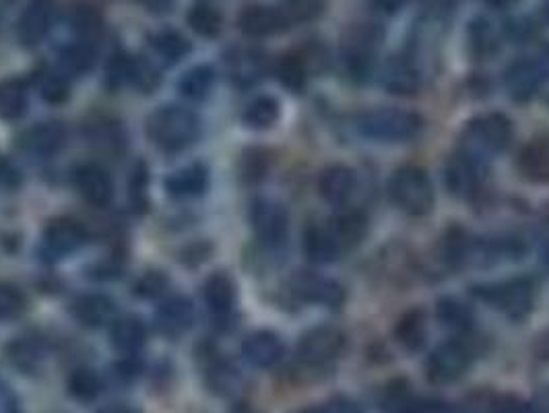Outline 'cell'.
I'll use <instances>...</instances> for the list:
<instances>
[{
  "mask_svg": "<svg viewBox=\"0 0 549 413\" xmlns=\"http://www.w3.org/2000/svg\"><path fill=\"white\" fill-rule=\"evenodd\" d=\"M426 335V314L422 310L405 312L395 327V339L401 347L407 349V352H417V349L426 343Z\"/></svg>",
  "mask_w": 549,
  "mask_h": 413,
  "instance_id": "31",
  "label": "cell"
},
{
  "mask_svg": "<svg viewBox=\"0 0 549 413\" xmlns=\"http://www.w3.org/2000/svg\"><path fill=\"white\" fill-rule=\"evenodd\" d=\"M238 27L244 36L261 40L275 34H281L289 27V19L283 9L269 5H250L238 17Z\"/></svg>",
  "mask_w": 549,
  "mask_h": 413,
  "instance_id": "10",
  "label": "cell"
},
{
  "mask_svg": "<svg viewBox=\"0 0 549 413\" xmlns=\"http://www.w3.org/2000/svg\"><path fill=\"white\" fill-rule=\"evenodd\" d=\"M539 65L543 67V73H545V77L549 75V48H545V52H543V58H541V62H539Z\"/></svg>",
  "mask_w": 549,
  "mask_h": 413,
  "instance_id": "60",
  "label": "cell"
},
{
  "mask_svg": "<svg viewBox=\"0 0 549 413\" xmlns=\"http://www.w3.org/2000/svg\"><path fill=\"white\" fill-rule=\"evenodd\" d=\"M355 186H358V178H355V172L347 166H331L322 170L318 178L320 195L331 205H345L355 193Z\"/></svg>",
  "mask_w": 549,
  "mask_h": 413,
  "instance_id": "21",
  "label": "cell"
},
{
  "mask_svg": "<svg viewBox=\"0 0 549 413\" xmlns=\"http://www.w3.org/2000/svg\"><path fill=\"white\" fill-rule=\"evenodd\" d=\"M104 383L100 374L91 368H79L69 378V393L83 403H91L102 395Z\"/></svg>",
  "mask_w": 549,
  "mask_h": 413,
  "instance_id": "38",
  "label": "cell"
},
{
  "mask_svg": "<svg viewBox=\"0 0 549 413\" xmlns=\"http://www.w3.org/2000/svg\"><path fill=\"white\" fill-rule=\"evenodd\" d=\"M67 145V126L58 120L40 122L23 135V147L38 155H54Z\"/></svg>",
  "mask_w": 549,
  "mask_h": 413,
  "instance_id": "23",
  "label": "cell"
},
{
  "mask_svg": "<svg viewBox=\"0 0 549 413\" xmlns=\"http://www.w3.org/2000/svg\"><path fill=\"white\" fill-rule=\"evenodd\" d=\"M329 407H331L333 413H362V409H360L358 405H355V403L349 401V399H343V397L335 399Z\"/></svg>",
  "mask_w": 549,
  "mask_h": 413,
  "instance_id": "54",
  "label": "cell"
},
{
  "mask_svg": "<svg viewBox=\"0 0 549 413\" xmlns=\"http://www.w3.org/2000/svg\"><path fill=\"white\" fill-rule=\"evenodd\" d=\"M29 100L27 85L21 79H9L0 83V116L7 120L21 118Z\"/></svg>",
  "mask_w": 549,
  "mask_h": 413,
  "instance_id": "33",
  "label": "cell"
},
{
  "mask_svg": "<svg viewBox=\"0 0 549 413\" xmlns=\"http://www.w3.org/2000/svg\"><path fill=\"white\" fill-rule=\"evenodd\" d=\"M438 319L450 331H469L473 323L471 310L455 298H444L438 302Z\"/></svg>",
  "mask_w": 549,
  "mask_h": 413,
  "instance_id": "41",
  "label": "cell"
},
{
  "mask_svg": "<svg viewBox=\"0 0 549 413\" xmlns=\"http://www.w3.org/2000/svg\"><path fill=\"white\" fill-rule=\"evenodd\" d=\"M250 221L258 240L269 246H277L287 238V230H289L287 211L283 205L271 199H258L252 203Z\"/></svg>",
  "mask_w": 549,
  "mask_h": 413,
  "instance_id": "9",
  "label": "cell"
},
{
  "mask_svg": "<svg viewBox=\"0 0 549 413\" xmlns=\"http://www.w3.org/2000/svg\"><path fill=\"white\" fill-rule=\"evenodd\" d=\"M331 224H333L331 232L339 240L341 248H351L355 244H360L366 238V232H368V219L360 211L339 213L331 221Z\"/></svg>",
  "mask_w": 549,
  "mask_h": 413,
  "instance_id": "32",
  "label": "cell"
},
{
  "mask_svg": "<svg viewBox=\"0 0 549 413\" xmlns=\"http://www.w3.org/2000/svg\"><path fill=\"white\" fill-rule=\"evenodd\" d=\"M409 413H463V409L444 401H413Z\"/></svg>",
  "mask_w": 549,
  "mask_h": 413,
  "instance_id": "52",
  "label": "cell"
},
{
  "mask_svg": "<svg viewBox=\"0 0 549 413\" xmlns=\"http://www.w3.org/2000/svg\"><path fill=\"white\" fill-rule=\"evenodd\" d=\"M545 79L543 67L537 60H516L506 71V89L510 98L516 102H529L533 100L537 91L541 89Z\"/></svg>",
  "mask_w": 549,
  "mask_h": 413,
  "instance_id": "11",
  "label": "cell"
},
{
  "mask_svg": "<svg viewBox=\"0 0 549 413\" xmlns=\"http://www.w3.org/2000/svg\"><path fill=\"white\" fill-rule=\"evenodd\" d=\"M73 25L77 31V40H85L95 44L102 36V17L98 11H93L91 7H81L77 9L73 17Z\"/></svg>",
  "mask_w": 549,
  "mask_h": 413,
  "instance_id": "44",
  "label": "cell"
},
{
  "mask_svg": "<svg viewBox=\"0 0 549 413\" xmlns=\"http://www.w3.org/2000/svg\"><path fill=\"white\" fill-rule=\"evenodd\" d=\"M209 380H211V387L219 393H230L234 391L236 387V380H238V374L232 366H228L225 362H215L211 368H209Z\"/></svg>",
  "mask_w": 549,
  "mask_h": 413,
  "instance_id": "48",
  "label": "cell"
},
{
  "mask_svg": "<svg viewBox=\"0 0 549 413\" xmlns=\"http://www.w3.org/2000/svg\"><path fill=\"white\" fill-rule=\"evenodd\" d=\"M543 19L549 23V0H545L543 3Z\"/></svg>",
  "mask_w": 549,
  "mask_h": 413,
  "instance_id": "62",
  "label": "cell"
},
{
  "mask_svg": "<svg viewBox=\"0 0 549 413\" xmlns=\"http://www.w3.org/2000/svg\"><path fill=\"white\" fill-rule=\"evenodd\" d=\"M475 296L492 308L512 316V319H523L535 304V281L529 277H519L481 285V288H475Z\"/></svg>",
  "mask_w": 549,
  "mask_h": 413,
  "instance_id": "4",
  "label": "cell"
},
{
  "mask_svg": "<svg viewBox=\"0 0 549 413\" xmlns=\"http://www.w3.org/2000/svg\"><path fill=\"white\" fill-rule=\"evenodd\" d=\"M75 188L93 207H108L114 199L110 174L98 164H83L75 170Z\"/></svg>",
  "mask_w": 549,
  "mask_h": 413,
  "instance_id": "12",
  "label": "cell"
},
{
  "mask_svg": "<svg viewBox=\"0 0 549 413\" xmlns=\"http://www.w3.org/2000/svg\"><path fill=\"white\" fill-rule=\"evenodd\" d=\"M389 193L393 203L413 217L428 215L434 207V186L422 168L407 166L397 170L391 178Z\"/></svg>",
  "mask_w": 549,
  "mask_h": 413,
  "instance_id": "3",
  "label": "cell"
},
{
  "mask_svg": "<svg viewBox=\"0 0 549 413\" xmlns=\"http://www.w3.org/2000/svg\"><path fill=\"white\" fill-rule=\"evenodd\" d=\"M98 413H139V411L133 409V407H128V405H122V403H114V405L102 407Z\"/></svg>",
  "mask_w": 549,
  "mask_h": 413,
  "instance_id": "57",
  "label": "cell"
},
{
  "mask_svg": "<svg viewBox=\"0 0 549 413\" xmlns=\"http://www.w3.org/2000/svg\"><path fill=\"white\" fill-rule=\"evenodd\" d=\"M512 141V122L504 114L481 116L465 129V153L475 160L481 155L504 151Z\"/></svg>",
  "mask_w": 549,
  "mask_h": 413,
  "instance_id": "6",
  "label": "cell"
},
{
  "mask_svg": "<svg viewBox=\"0 0 549 413\" xmlns=\"http://www.w3.org/2000/svg\"><path fill=\"white\" fill-rule=\"evenodd\" d=\"M174 0H143V5L153 11V13H164V11H170Z\"/></svg>",
  "mask_w": 549,
  "mask_h": 413,
  "instance_id": "56",
  "label": "cell"
},
{
  "mask_svg": "<svg viewBox=\"0 0 549 413\" xmlns=\"http://www.w3.org/2000/svg\"><path fill=\"white\" fill-rule=\"evenodd\" d=\"M205 302L217 316L230 314L236 304V285L232 277L225 273H213L205 281Z\"/></svg>",
  "mask_w": 549,
  "mask_h": 413,
  "instance_id": "30",
  "label": "cell"
},
{
  "mask_svg": "<svg viewBox=\"0 0 549 413\" xmlns=\"http://www.w3.org/2000/svg\"><path fill=\"white\" fill-rule=\"evenodd\" d=\"M116 304L104 294H85L73 302L75 319L89 329H98L112 323Z\"/></svg>",
  "mask_w": 549,
  "mask_h": 413,
  "instance_id": "24",
  "label": "cell"
},
{
  "mask_svg": "<svg viewBox=\"0 0 549 413\" xmlns=\"http://www.w3.org/2000/svg\"><path fill=\"white\" fill-rule=\"evenodd\" d=\"M234 413H261V411L254 409V407H250V405H240V407L234 409Z\"/></svg>",
  "mask_w": 549,
  "mask_h": 413,
  "instance_id": "61",
  "label": "cell"
},
{
  "mask_svg": "<svg viewBox=\"0 0 549 413\" xmlns=\"http://www.w3.org/2000/svg\"><path fill=\"white\" fill-rule=\"evenodd\" d=\"M151 48L159 58H164L172 65V62H178L184 56H188L190 42L182 34H178V31L166 29V31H159V34L151 38Z\"/></svg>",
  "mask_w": 549,
  "mask_h": 413,
  "instance_id": "35",
  "label": "cell"
},
{
  "mask_svg": "<svg viewBox=\"0 0 549 413\" xmlns=\"http://www.w3.org/2000/svg\"><path fill=\"white\" fill-rule=\"evenodd\" d=\"M209 186V174L201 164L186 166L178 172H174L166 180L168 193L176 199H192L203 195Z\"/></svg>",
  "mask_w": 549,
  "mask_h": 413,
  "instance_id": "26",
  "label": "cell"
},
{
  "mask_svg": "<svg viewBox=\"0 0 549 413\" xmlns=\"http://www.w3.org/2000/svg\"><path fill=\"white\" fill-rule=\"evenodd\" d=\"M469 42L475 56H492L498 50V38L488 19H475L469 27Z\"/></svg>",
  "mask_w": 549,
  "mask_h": 413,
  "instance_id": "42",
  "label": "cell"
},
{
  "mask_svg": "<svg viewBox=\"0 0 549 413\" xmlns=\"http://www.w3.org/2000/svg\"><path fill=\"white\" fill-rule=\"evenodd\" d=\"M469 368H471V352L469 347L461 341H446L438 345L426 364L428 378L434 385L455 383V380L467 374Z\"/></svg>",
  "mask_w": 549,
  "mask_h": 413,
  "instance_id": "7",
  "label": "cell"
},
{
  "mask_svg": "<svg viewBox=\"0 0 549 413\" xmlns=\"http://www.w3.org/2000/svg\"><path fill=\"white\" fill-rule=\"evenodd\" d=\"M159 83V75L155 71V67L147 60H139L135 58V67H133V85H137L143 91H151L155 89Z\"/></svg>",
  "mask_w": 549,
  "mask_h": 413,
  "instance_id": "49",
  "label": "cell"
},
{
  "mask_svg": "<svg viewBox=\"0 0 549 413\" xmlns=\"http://www.w3.org/2000/svg\"><path fill=\"white\" fill-rule=\"evenodd\" d=\"M422 126V116L403 108H378L362 114L358 120V129L364 137L386 143L409 141L419 135Z\"/></svg>",
  "mask_w": 549,
  "mask_h": 413,
  "instance_id": "2",
  "label": "cell"
},
{
  "mask_svg": "<svg viewBox=\"0 0 549 413\" xmlns=\"http://www.w3.org/2000/svg\"><path fill=\"white\" fill-rule=\"evenodd\" d=\"M519 172L535 184L549 182V139H535L519 153Z\"/></svg>",
  "mask_w": 549,
  "mask_h": 413,
  "instance_id": "25",
  "label": "cell"
},
{
  "mask_svg": "<svg viewBox=\"0 0 549 413\" xmlns=\"http://www.w3.org/2000/svg\"><path fill=\"white\" fill-rule=\"evenodd\" d=\"M36 85L48 104H62L69 100V81L54 69H42L36 73Z\"/></svg>",
  "mask_w": 549,
  "mask_h": 413,
  "instance_id": "40",
  "label": "cell"
},
{
  "mask_svg": "<svg viewBox=\"0 0 549 413\" xmlns=\"http://www.w3.org/2000/svg\"><path fill=\"white\" fill-rule=\"evenodd\" d=\"M87 240V230L77 219L71 217H56L44 230V246L48 252L62 257L81 248Z\"/></svg>",
  "mask_w": 549,
  "mask_h": 413,
  "instance_id": "13",
  "label": "cell"
},
{
  "mask_svg": "<svg viewBox=\"0 0 549 413\" xmlns=\"http://www.w3.org/2000/svg\"><path fill=\"white\" fill-rule=\"evenodd\" d=\"M279 120V104L275 98H269V95H261L248 104L244 112V122L250 126V129L263 131L271 129V126Z\"/></svg>",
  "mask_w": 549,
  "mask_h": 413,
  "instance_id": "37",
  "label": "cell"
},
{
  "mask_svg": "<svg viewBox=\"0 0 549 413\" xmlns=\"http://www.w3.org/2000/svg\"><path fill=\"white\" fill-rule=\"evenodd\" d=\"M242 356L256 368H273L283 358V343L271 331H258L244 341Z\"/></svg>",
  "mask_w": 549,
  "mask_h": 413,
  "instance_id": "22",
  "label": "cell"
},
{
  "mask_svg": "<svg viewBox=\"0 0 549 413\" xmlns=\"http://www.w3.org/2000/svg\"><path fill=\"white\" fill-rule=\"evenodd\" d=\"M215 85V71L209 65H199L184 73V77L178 83V89L182 91L184 98L188 100H205Z\"/></svg>",
  "mask_w": 549,
  "mask_h": 413,
  "instance_id": "34",
  "label": "cell"
},
{
  "mask_svg": "<svg viewBox=\"0 0 549 413\" xmlns=\"http://www.w3.org/2000/svg\"><path fill=\"white\" fill-rule=\"evenodd\" d=\"M327 11V0H285L283 13L289 23H312Z\"/></svg>",
  "mask_w": 549,
  "mask_h": 413,
  "instance_id": "43",
  "label": "cell"
},
{
  "mask_svg": "<svg viewBox=\"0 0 549 413\" xmlns=\"http://www.w3.org/2000/svg\"><path fill=\"white\" fill-rule=\"evenodd\" d=\"M21 184V172L17 166L0 155V190H15Z\"/></svg>",
  "mask_w": 549,
  "mask_h": 413,
  "instance_id": "51",
  "label": "cell"
},
{
  "mask_svg": "<svg viewBox=\"0 0 549 413\" xmlns=\"http://www.w3.org/2000/svg\"><path fill=\"white\" fill-rule=\"evenodd\" d=\"M345 347V335L335 327H316L308 331L300 345L298 358L310 368H322L335 362Z\"/></svg>",
  "mask_w": 549,
  "mask_h": 413,
  "instance_id": "8",
  "label": "cell"
},
{
  "mask_svg": "<svg viewBox=\"0 0 549 413\" xmlns=\"http://www.w3.org/2000/svg\"><path fill=\"white\" fill-rule=\"evenodd\" d=\"M5 358L19 372L34 374L44 366L48 358V349L36 337H17L7 343Z\"/></svg>",
  "mask_w": 549,
  "mask_h": 413,
  "instance_id": "17",
  "label": "cell"
},
{
  "mask_svg": "<svg viewBox=\"0 0 549 413\" xmlns=\"http://www.w3.org/2000/svg\"><path fill=\"white\" fill-rule=\"evenodd\" d=\"M486 3L494 9H510V7H514L516 3H519V0H486Z\"/></svg>",
  "mask_w": 549,
  "mask_h": 413,
  "instance_id": "58",
  "label": "cell"
},
{
  "mask_svg": "<svg viewBox=\"0 0 549 413\" xmlns=\"http://www.w3.org/2000/svg\"><path fill=\"white\" fill-rule=\"evenodd\" d=\"M25 310V296L11 283L0 281V321L17 319Z\"/></svg>",
  "mask_w": 549,
  "mask_h": 413,
  "instance_id": "46",
  "label": "cell"
},
{
  "mask_svg": "<svg viewBox=\"0 0 549 413\" xmlns=\"http://www.w3.org/2000/svg\"><path fill=\"white\" fill-rule=\"evenodd\" d=\"M446 188L457 197H469L475 193L479 184V166L477 160L469 153L452 155L444 168Z\"/></svg>",
  "mask_w": 549,
  "mask_h": 413,
  "instance_id": "15",
  "label": "cell"
},
{
  "mask_svg": "<svg viewBox=\"0 0 549 413\" xmlns=\"http://www.w3.org/2000/svg\"><path fill=\"white\" fill-rule=\"evenodd\" d=\"M304 250L306 257L316 263V265H329L333 261L339 259L341 254V244L335 238V234L331 232V228H318L312 226L306 230L304 236Z\"/></svg>",
  "mask_w": 549,
  "mask_h": 413,
  "instance_id": "27",
  "label": "cell"
},
{
  "mask_svg": "<svg viewBox=\"0 0 549 413\" xmlns=\"http://www.w3.org/2000/svg\"><path fill=\"white\" fill-rule=\"evenodd\" d=\"M275 73H277V79L279 83L294 91V93H300L306 83H308V77H310V67H308V60L304 56L302 50H296V52H287L283 54L279 60H277V67H275Z\"/></svg>",
  "mask_w": 549,
  "mask_h": 413,
  "instance_id": "29",
  "label": "cell"
},
{
  "mask_svg": "<svg viewBox=\"0 0 549 413\" xmlns=\"http://www.w3.org/2000/svg\"><path fill=\"white\" fill-rule=\"evenodd\" d=\"M380 83L393 95H413L419 89V73L409 58L393 56L384 62Z\"/></svg>",
  "mask_w": 549,
  "mask_h": 413,
  "instance_id": "20",
  "label": "cell"
},
{
  "mask_svg": "<svg viewBox=\"0 0 549 413\" xmlns=\"http://www.w3.org/2000/svg\"><path fill=\"white\" fill-rule=\"evenodd\" d=\"M382 29L376 23H355L343 40V58L351 77H370Z\"/></svg>",
  "mask_w": 549,
  "mask_h": 413,
  "instance_id": "5",
  "label": "cell"
},
{
  "mask_svg": "<svg viewBox=\"0 0 549 413\" xmlns=\"http://www.w3.org/2000/svg\"><path fill=\"white\" fill-rule=\"evenodd\" d=\"M494 413H537V409L519 397L504 395L494 399Z\"/></svg>",
  "mask_w": 549,
  "mask_h": 413,
  "instance_id": "50",
  "label": "cell"
},
{
  "mask_svg": "<svg viewBox=\"0 0 549 413\" xmlns=\"http://www.w3.org/2000/svg\"><path fill=\"white\" fill-rule=\"evenodd\" d=\"M195 321V308H192L190 300L176 296L166 300L155 312V323L159 333H164L168 337H178L186 333Z\"/></svg>",
  "mask_w": 549,
  "mask_h": 413,
  "instance_id": "19",
  "label": "cell"
},
{
  "mask_svg": "<svg viewBox=\"0 0 549 413\" xmlns=\"http://www.w3.org/2000/svg\"><path fill=\"white\" fill-rule=\"evenodd\" d=\"M95 54H98V46L85 42V40H75L67 48L62 50L60 58L62 65L71 73H87L95 65Z\"/></svg>",
  "mask_w": 549,
  "mask_h": 413,
  "instance_id": "39",
  "label": "cell"
},
{
  "mask_svg": "<svg viewBox=\"0 0 549 413\" xmlns=\"http://www.w3.org/2000/svg\"><path fill=\"white\" fill-rule=\"evenodd\" d=\"M0 413H19V399L3 380H0Z\"/></svg>",
  "mask_w": 549,
  "mask_h": 413,
  "instance_id": "53",
  "label": "cell"
},
{
  "mask_svg": "<svg viewBox=\"0 0 549 413\" xmlns=\"http://www.w3.org/2000/svg\"><path fill=\"white\" fill-rule=\"evenodd\" d=\"M230 77L240 87H250L267 73V56L256 48H236L228 58Z\"/></svg>",
  "mask_w": 549,
  "mask_h": 413,
  "instance_id": "16",
  "label": "cell"
},
{
  "mask_svg": "<svg viewBox=\"0 0 549 413\" xmlns=\"http://www.w3.org/2000/svg\"><path fill=\"white\" fill-rule=\"evenodd\" d=\"M201 122L197 114L182 106H161L147 120L149 139L164 151H180L197 141Z\"/></svg>",
  "mask_w": 549,
  "mask_h": 413,
  "instance_id": "1",
  "label": "cell"
},
{
  "mask_svg": "<svg viewBox=\"0 0 549 413\" xmlns=\"http://www.w3.org/2000/svg\"><path fill=\"white\" fill-rule=\"evenodd\" d=\"M54 0H29L19 19V40L23 46H38L50 31Z\"/></svg>",
  "mask_w": 549,
  "mask_h": 413,
  "instance_id": "14",
  "label": "cell"
},
{
  "mask_svg": "<svg viewBox=\"0 0 549 413\" xmlns=\"http://www.w3.org/2000/svg\"><path fill=\"white\" fill-rule=\"evenodd\" d=\"M300 413H333V411H331V407H329V405H327V407H320V405H316V407L302 409Z\"/></svg>",
  "mask_w": 549,
  "mask_h": 413,
  "instance_id": "59",
  "label": "cell"
},
{
  "mask_svg": "<svg viewBox=\"0 0 549 413\" xmlns=\"http://www.w3.org/2000/svg\"><path fill=\"white\" fill-rule=\"evenodd\" d=\"M133 67H135V58L128 56L124 52H118L112 56L106 69V83L112 89H118L126 83H133Z\"/></svg>",
  "mask_w": 549,
  "mask_h": 413,
  "instance_id": "45",
  "label": "cell"
},
{
  "mask_svg": "<svg viewBox=\"0 0 549 413\" xmlns=\"http://www.w3.org/2000/svg\"><path fill=\"white\" fill-rule=\"evenodd\" d=\"M110 339L120 354L135 356L139 349L145 345L147 329H145L143 321L137 319V316H122V319L114 321Z\"/></svg>",
  "mask_w": 549,
  "mask_h": 413,
  "instance_id": "28",
  "label": "cell"
},
{
  "mask_svg": "<svg viewBox=\"0 0 549 413\" xmlns=\"http://www.w3.org/2000/svg\"><path fill=\"white\" fill-rule=\"evenodd\" d=\"M188 25L190 29L195 31V34L203 36V38H217L223 29V17L217 9H213L211 5L199 3L188 11Z\"/></svg>",
  "mask_w": 549,
  "mask_h": 413,
  "instance_id": "36",
  "label": "cell"
},
{
  "mask_svg": "<svg viewBox=\"0 0 549 413\" xmlns=\"http://www.w3.org/2000/svg\"><path fill=\"white\" fill-rule=\"evenodd\" d=\"M294 292L306 302L322 304V306H329V308H335L343 302V290H341L339 283H335L331 279H325V277L312 275V273L296 275Z\"/></svg>",
  "mask_w": 549,
  "mask_h": 413,
  "instance_id": "18",
  "label": "cell"
},
{
  "mask_svg": "<svg viewBox=\"0 0 549 413\" xmlns=\"http://www.w3.org/2000/svg\"><path fill=\"white\" fill-rule=\"evenodd\" d=\"M170 279L166 273L161 271H147L135 285V292L141 298H157L168 290Z\"/></svg>",
  "mask_w": 549,
  "mask_h": 413,
  "instance_id": "47",
  "label": "cell"
},
{
  "mask_svg": "<svg viewBox=\"0 0 549 413\" xmlns=\"http://www.w3.org/2000/svg\"><path fill=\"white\" fill-rule=\"evenodd\" d=\"M405 3H407V0H374V5H376L382 13H389V15L401 11V9L405 7Z\"/></svg>",
  "mask_w": 549,
  "mask_h": 413,
  "instance_id": "55",
  "label": "cell"
}]
</instances>
